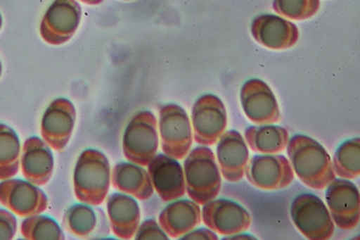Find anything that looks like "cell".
Listing matches in <instances>:
<instances>
[{"label": "cell", "mask_w": 360, "mask_h": 240, "mask_svg": "<svg viewBox=\"0 0 360 240\" xmlns=\"http://www.w3.org/2000/svg\"><path fill=\"white\" fill-rule=\"evenodd\" d=\"M286 149L293 172L309 188L323 190L335 179L332 158L324 146L312 137L295 135Z\"/></svg>", "instance_id": "6da1fadb"}, {"label": "cell", "mask_w": 360, "mask_h": 240, "mask_svg": "<svg viewBox=\"0 0 360 240\" xmlns=\"http://www.w3.org/2000/svg\"><path fill=\"white\" fill-rule=\"evenodd\" d=\"M111 168L108 157L95 149L84 150L75 164L73 189L82 203L99 206L108 198Z\"/></svg>", "instance_id": "7a4b0ae2"}, {"label": "cell", "mask_w": 360, "mask_h": 240, "mask_svg": "<svg viewBox=\"0 0 360 240\" xmlns=\"http://www.w3.org/2000/svg\"><path fill=\"white\" fill-rule=\"evenodd\" d=\"M184 179L188 197L204 206L219 196L221 173L214 153L208 146H198L190 151L184 163Z\"/></svg>", "instance_id": "3957f363"}, {"label": "cell", "mask_w": 360, "mask_h": 240, "mask_svg": "<svg viewBox=\"0 0 360 240\" xmlns=\"http://www.w3.org/2000/svg\"><path fill=\"white\" fill-rule=\"evenodd\" d=\"M159 149V131L155 115L141 110L133 115L124 131L123 153L129 162L148 166Z\"/></svg>", "instance_id": "277c9868"}, {"label": "cell", "mask_w": 360, "mask_h": 240, "mask_svg": "<svg viewBox=\"0 0 360 240\" xmlns=\"http://www.w3.org/2000/svg\"><path fill=\"white\" fill-rule=\"evenodd\" d=\"M290 217L297 230L308 239L328 240L335 232V223L321 198L304 193L293 199Z\"/></svg>", "instance_id": "5b68a950"}, {"label": "cell", "mask_w": 360, "mask_h": 240, "mask_svg": "<svg viewBox=\"0 0 360 240\" xmlns=\"http://www.w3.org/2000/svg\"><path fill=\"white\" fill-rule=\"evenodd\" d=\"M158 128L164 154L176 160L188 156L194 137L190 118L181 106L174 103L161 106Z\"/></svg>", "instance_id": "8992f818"}, {"label": "cell", "mask_w": 360, "mask_h": 240, "mask_svg": "<svg viewBox=\"0 0 360 240\" xmlns=\"http://www.w3.org/2000/svg\"><path fill=\"white\" fill-rule=\"evenodd\" d=\"M82 21L77 0H54L42 17L39 32L46 44L60 46L70 42Z\"/></svg>", "instance_id": "52a82bcc"}, {"label": "cell", "mask_w": 360, "mask_h": 240, "mask_svg": "<svg viewBox=\"0 0 360 240\" xmlns=\"http://www.w3.org/2000/svg\"><path fill=\"white\" fill-rule=\"evenodd\" d=\"M228 115L221 99L206 94L195 102L192 110L193 137L201 146H213L226 132Z\"/></svg>", "instance_id": "ba28073f"}, {"label": "cell", "mask_w": 360, "mask_h": 240, "mask_svg": "<svg viewBox=\"0 0 360 240\" xmlns=\"http://www.w3.org/2000/svg\"><path fill=\"white\" fill-rule=\"evenodd\" d=\"M245 175L251 184L266 191L282 190L295 179L290 162L283 155L255 156L248 161Z\"/></svg>", "instance_id": "9c48e42d"}, {"label": "cell", "mask_w": 360, "mask_h": 240, "mask_svg": "<svg viewBox=\"0 0 360 240\" xmlns=\"http://www.w3.org/2000/svg\"><path fill=\"white\" fill-rule=\"evenodd\" d=\"M326 204L333 223L349 231L359 225V190L356 184L345 179H333L326 187Z\"/></svg>", "instance_id": "30bf717a"}, {"label": "cell", "mask_w": 360, "mask_h": 240, "mask_svg": "<svg viewBox=\"0 0 360 240\" xmlns=\"http://www.w3.org/2000/svg\"><path fill=\"white\" fill-rule=\"evenodd\" d=\"M0 203L15 215L27 217L46 212L49 199L37 184L12 177L0 183Z\"/></svg>", "instance_id": "8fae6325"}, {"label": "cell", "mask_w": 360, "mask_h": 240, "mask_svg": "<svg viewBox=\"0 0 360 240\" xmlns=\"http://www.w3.org/2000/svg\"><path fill=\"white\" fill-rule=\"evenodd\" d=\"M201 215L207 228L224 236L245 232L251 225L250 213L232 200H211L204 204Z\"/></svg>", "instance_id": "7c38bea8"}, {"label": "cell", "mask_w": 360, "mask_h": 240, "mask_svg": "<svg viewBox=\"0 0 360 240\" xmlns=\"http://www.w3.org/2000/svg\"><path fill=\"white\" fill-rule=\"evenodd\" d=\"M77 110L70 100L55 99L42 115V139L57 152H63L72 137Z\"/></svg>", "instance_id": "4fadbf2b"}, {"label": "cell", "mask_w": 360, "mask_h": 240, "mask_svg": "<svg viewBox=\"0 0 360 240\" xmlns=\"http://www.w3.org/2000/svg\"><path fill=\"white\" fill-rule=\"evenodd\" d=\"M242 108L246 117L257 125H271L281 120L279 104L266 82L251 79L240 92Z\"/></svg>", "instance_id": "5bb4252c"}, {"label": "cell", "mask_w": 360, "mask_h": 240, "mask_svg": "<svg viewBox=\"0 0 360 240\" xmlns=\"http://www.w3.org/2000/svg\"><path fill=\"white\" fill-rule=\"evenodd\" d=\"M148 168L153 189L163 201H174L186 195L184 168L176 159L158 154Z\"/></svg>", "instance_id": "9a60e30c"}, {"label": "cell", "mask_w": 360, "mask_h": 240, "mask_svg": "<svg viewBox=\"0 0 360 240\" xmlns=\"http://www.w3.org/2000/svg\"><path fill=\"white\" fill-rule=\"evenodd\" d=\"M255 42L270 50H288L299 42V28L276 15H259L251 23Z\"/></svg>", "instance_id": "2e32d148"}, {"label": "cell", "mask_w": 360, "mask_h": 240, "mask_svg": "<svg viewBox=\"0 0 360 240\" xmlns=\"http://www.w3.org/2000/svg\"><path fill=\"white\" fill-rule=\"evenodd\" d=\"M217 160L224 179L230 183L241 182L250 161L248 144L238 131L224 132L217 142Z\"/></svg>", "instance_id": "e0dca14e"}, {"label": "cell", "mask_w": 360, "mask_h": 240, "mask_svg": "<svg viewBox=\"0 0 360 240\" xmlns=\"http://www.w3.org/2000/svg\"><path fill=\"white\" fill-rule=\"evenodd\" d=\"M20 168L26 181L39 187L48 184L55 168L50 146L39 137H29L22 148Z\"/></svg>", "instance_id": "ac0fdd59"}, {"label": "cell", "mask_w": 360, "mask_h": 240, "mask_svg": "<svg viewBox=\"0 0 360 240\" xmlns=\"http://www.w3.org/2000/svg\"><path fill=\"white\" fill-rule=\"evenodd\" d=\"M106 208L113 234L117 239H134L141 219L139 202L125 193H113L108 197Z\"/></svg>", "instance_id": "d6986e66"}, {"label": "cell", "mask_w": 360, "mask_h": 240, "mask_svg": "<svg viewBox=\"0 0 360 240\" xmlns=\"http://www.w3.org/2000/svg\"><path fill=\"white\" fill-rule=\"evenodd\" d=\"M201 208L193 200L177 199L167 206L159 215V224L171 239H180L199 226Z\"/></svg>", "instance_id": "ffe728a7"}, {"label": "cell", "mask_w": 360, "mask_h": 240, "mask_svg": "<svg viewBox=\"0 0 360 240\" xmlns=\"http://www.w3.org/2000/svg\"><path fill=\"white\" fill-rule=\"evenodd\" d=\"M111 184L115 190L141 201L152 198L155 192L148 171L132 162H121L113 168Z\"/></svg>", "instance_id": "44dd1931"}, {"label": "cell", "mask_w": 360, "mask_h": 240, "mask_svg": "<svg viewBox=\"0 0 360 240\" xmlns=\"http://www.w3.org/2000/svg\"><path fill=\"white\" fill-rule=\"evenodd\" d=\"M245 141L255 153L278 154L285 150L290 141V133L277 125L250 126L245 130Z\"/></svg>", "instance_id": "7402d4cb"}, {"label": "cell", "mask_w": 360, "mask_h": 240, "mask_svg": "<svg viewBox=\"0 0 360 240\" xmlns=\"http://www.w3.org/2000/svg\"><path fill=\"white\" fill-rule=\"evenodd\" d=\"M21 142L14 129L0 124V181L12 179L20 168Z\"/></svg>", "instance_id": "603a6c76"}, {"label": "cell", "mask_w": 360, "mask_h": 240, "mask_svg": "<svg viewBox=\"0 0 360 240\" xmlns=\"http://www.w3.org/2000/svg\"><path fill=\"white\" fill-rule=\"evenodd\" d=\"M335 175L341 179H355L360 175L359 137L348 139L340 144L333 158Z\"/></svg>", "instance_id": "cb8c5ba5"}, {"label": "cell", "mask_w": 360, "mask_h": 240, "mask_svg": "<svg viewBox=\"0 0 360 240\" xmlns=\"http://www.w3.org/2000/svg\"><path fill=\"white\" fill-rule=\"evenodd\" d=\"M97 226L96 213L89 204H73L64 213V229L75 236L88 239L96 231Z\"/></svg>", "instance_id": "d4e9b609"}, {"label": "cell", "mask_w": 360, "mask_h": 240, "mask_svg": "<svg viewBox=\"0 0 360 240\" xmlns=\"http://www.w3.org/2000/svg\"><path fill=\"white\" fill-rule=\"evenodd\" d=\"M21 235L26 239H64L59 224L46 215H31L21 224Z\"/></svg>", "instance_id": "484cf974"}, {"label": "cell", "mask_w": 360, "mask_h": 240, "mask_svg": "<svg viewBox=\"0 0 360 240\" xmlns=\"http://www.w3.org/2000/svg\"><path fill=\"white\" fill-rule=\"evenodd\" d=\"M320 0H274L273 10L281 17L295 21H304L317 14Z\"/></svg>", "instance_id": "4316f807"}, {"label": "cell", "mask_w": 360, "mask_h": 240, "mask_svg": "<svg viewBox=\"0 0 360 240\" xmlns=\"http://www.w3.org/2000/svg\"><path fill=\"white\" fill-rule=\"evenodd\" d=\"M135 239H168L169 236L153 219L146 220L135 233Z\"/></svg>", "instance_id": "83f0119b"}, {"label": "cell", "mask_w": 360, "mask_h": 240, "mask_svg": "<svg viewBox=\"0 0 360 240\" xmlns=\"http://www.w3.org/2000/svg\"><path fill=\"white\" fill-rule=\"evenodd\" d=\"M18 222L12 213L0 210V239H14L17 234Z\"/></svg>", "instance_id": "f1b7e54d"}, {"label": "cell", "mask_w": 360, "mask_h": 240, "mask_svg": "<svg viewBox=\"0 0 360 240\" xmlns=\"http://www.w3.org/2000/svg\"><path fill=\"white\" fill-rule=\"evenodd\" d=\"M180 239L186 240V239H208V240H217L219 239V236L215 234V232H213L212 230L207 228H199V229H193L190 232L184 234V236L180 237Z\"/></svg>", "instance_id": "f546056e"}, {"label": "cell", "mask_w": 360, "mask_h": 240, "mask_svg": "<svg viewBox=\"0 0 360 240\" xmlns=\"http://www.w3.org/2000/svg\"><path fill=\"white\" fill-rule=\"evenodd\" d=\"M224 239H257L255 237L251 236L248 234H241V233H237L234 235H229V236H224Z\"/></svg>", "instance_id": "4dcf8cb0"}, {"label": "cell", "mask_w": 360, "mask_h": 240, "mask_svg": "<svg viewBox=\"0 0 360 240\" xmlns=\"http://www.w3.org/2000/svg\"><path fill=\"white\" fill-rule=\"evenodd\" d=\"M79 1L89 4V6H97V4H102L104 0H79Z\"/></svg>", "instance_id": "1f68e13d"}, {"label": "cell", "mask_w": 360, "mask_h": 240, "mask_svg": "<svg viewBox=\"0 0 360 240\" xmlns=\"http://www.w3.org/2000/svg\"><path fill=\"white\" fill-rule=\"evenodd\" d=\"M2 24H4V20H2V15L0 14V29L2 27Z\"/></svg>", "instance_id": "d6a6232c"}, {"label": "cell", "mask_w": 360, "mask_h": 240, "mask_svg": "<svg viewBox=\"0 0 360 240\" xmlns=\"http://www.w3.org/2000/svg\"><path fill=\"white\" fill-rule=\"evenodd\" d=\"M1 73H2V64H1V61H0V77H1Z\"/></svg>", "instance_id": "836d02e7"}, {"label": "cell", "mask_w": 360, "mask_h": 240, "mask_svg": "<svg viewBox=\"0 0 360 240\" xmlns=\"http://www.w3.org/2000/svg\"><path fill=\"white\" fill-rule=\"evenodd\" d=\"M126 1H129V0H126Z\"/></svg>", "instance_id": "e575fe53"}]
</instances>
